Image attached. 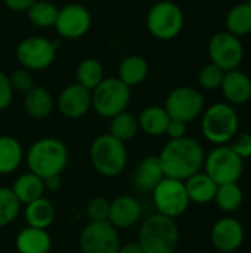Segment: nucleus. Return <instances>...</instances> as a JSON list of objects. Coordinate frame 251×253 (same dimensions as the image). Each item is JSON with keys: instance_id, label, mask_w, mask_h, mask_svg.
<instances>
[{"instance_id": "aec40b11", "label": "nucleus", "mask_w": 251, "mask_h": 253, "mask_svg": "<svg viewBox=\"0 0 251 253\" xmlns=\"http://www.w3.org/2000/svg\"><path fill=\"white\" fill-rule=\"evenodd\" d=\"M18 253H49L52 251V237L47 230L25 227L15 239Z\"/></svg>"}, {"instance_id": "37998d69", "label": "nucleus", "mask_w": 251, "mask_h": 253, "mask_svg": "<svg viewBox=\"0 0 251 253\" xmlns=\"http://www.w3.org/2000/svg\"><path fill=\"white\" fill-rule=\"evenodd\" d=\"M247 3H249V4H250V6H251V0H247Z\"/></svg>"}, {"instance_id": "c756f323", "label": "nucleus", "mask_w": 251, "mask_h": 253, "mask_svg": "<svg viewBox=\"0 0 251 253\" xmlns=\"http://www.w3.org/2000/svg\"><path fill=\"white\" fill-rule=\"evenodd\" d=\"M139 130V125H138V117H135L133 114L127 113V111H121L117 116L111 117L109 122V135H112L114 138L127 142L132 138H135V135Z\"/></svg>"}, {"instance_id": "f8f14e48", "label": "nucleus", "mask_w": 251, "mask_h": 253, "mask_svg": "<svg viewBox=\"0 0 251 253\" xmlns=\"http://www.w3.org/2000/svg\"><path fill=\"white\" fill-rule=\"evenodd\" d=\"M164 108L170 119L189 123L203 113L204 98L195 87L179 86L169 93Z\"/></svg>"}, {"instance_id": "c9c22d12", "label": "nucleus", "mask_w": 251, "mask_h": 253, "mask_svg": "<svg viewBox=\"0 0 251 253\" xmlns=\"http://www.w3.org/2000/svg\"><path fill=\"white\" fill-rule=\"evenodd\" d=\"M9 77V83L12 86L13 90L16 92H22V93H27L34 84H33V76L30 73V70L21 67L18 70H15Z\"/></svg>"}, {"instance_id": "1a4fd4ad", "label": "nucleus", "mask_w": 251, "mask_h": 253, "mask_svg": "<svg viewBox=\"0 0 251 253\" xmlns=\"http://www.w3.org/2000/svg\"><path fill=\"white\" fill-rule=\"evenodd\" d=\"M152 202L158 213L173 219L182 216L191 203L185 182L167 176H164L163 181L152 190Z\"/></svg>"}, {"instance_id": "a19ab883", "label": "nucleus", "mask_w": 251, "mask_h": 253, "mask_svg": "<svg viewBox=\"0 0 251 253\" xmlns=\"http://www.w3.org/2000/svg\"><path fill=\"white\" fill-rule=\"evenodd\" d=\"M44 182V190L49 191V193H55L61 188L62 185V179H61V175H55V176H49L46 179H43Z\"/></svg>"}, {"instance_id": "0eeeda50", "label": "nucleus", "mask_w": 251, "mask_h": 253, "mask_svg": "<svg viewBox=\"0 0 251 253\" xmlns=\"http://www.w3.org/2000/svg\"><path fill=\"white\" fill-rule=\"evenodd\" d=\"M185 16L182 9L170 1L161 0L155 3L146 16L148 31L158 40H173L183 30Z\"/></svg>"}, {"instance_id": "c85d7f7f", "label": "nucleus", "mask_w": 251, "mask_h": 253, "mask_svg": "<svg viewBox=\"0 0 251 253\" xmlns=\"http://www.w3.org/2000/svg\"><path fill=\"white\" fill-rule=\"evenodd\" d=\"M215 202L220 211L232 213L241 208V205L244 202V193H243L241 187L238 185V182L222 184V185H217Z\"/></svg>"}, {"instance_id": "7c9ffc66", "label": "nucleus", "mask_w": 251, "mask_h": 253, "mask_svg": "<svg viewBox=\"0 0 251 253\" xmlns=\"http://www.w3.org/2000/svg\"><path fill=\"white\" fill-rule=\"evenodd\" d=\"M58 10L59 9L53 3L46 1V0H37L30 6V9L27 10V15L31 24H34L36 27L49 28V27H55Z\"/></svg>"}, {"instance_id": "5701e85b", "label": "nucleus", "mask_w": 251, "mask_h": 253, "mask_svg": "<svg viewBox=\"0 0 251 253\" xmlns=\"http://www.w3.org/2000/svg\"><path fill=\"white\" fill-rule=\"evenodd\" d=\"M24 108L27 114L36 120L46 119L53 111V99L50 92L41 86H33L25 93Z\"/></svg>"}, {"instance_id": "6ab92c4d", "label": "nucleus", "mask_w": 251, "mask_h": 253, "mask_svg": "<svg viewBox=\"0 0 251 253\" xmlns=\"http://www.w3.org/2000/svg\"><path fill=\"white\" fill-rule=\"evenodd\" d=\"M163 178L164 172L158 156L145 157L136 165L132 173L133 185L141 193H152V190L163 181Z\"/></svg>"}, {"instance_id": "b1692460", "label": "nucleus", "mask_w": 251, "mask_h": 253, "mask_svg": "<svg viewBox=\"0 0 251 253\" xmlns=\"http://www.w3.org/2000/svg\"><path fill=\"white\" fill-rule=\"evenodd\" d=\"M12 191L19 200L21 205H28L44 194V182L40 176L34 175L33 172H25L19 175L12 185Z\"/></svg>"}, {"instance_id": "7ed1b4c3", "label": "nucleus", "mask_w": 251, "mask_h": 253, "mask_svg": "<svg viewBox=\"0 0 251 253\" xmlns=\"http://www.w3.org/2000/svg\"><path fill=\"white\" fill-rule=\"evenodd\" d=\"M68 160L70 154L67 145L56 138L37 139L25 154L28 170L41 179L61 175L65 170Z\"/></svg>"}, {"instance_id": "9d476101", "label": "nucleus", "mask_w": 251, "mask_h": 253, "mask_svg": "<svg viewBox=\"0 0 251 253\" xmlns=\"http://www.w3.org/2000/svg\"><path fill=\"white\" fill-rule=\"evenodd\" d=\"M120 243L118 230L108 221H89L78 239L81 253H117Z\"/></svg>"}, {"instance_id": "2eb2a0df", "label": "nucleus", "mask_w": 251, "mask_h": 253, "mask_svg": "<svg viewBox=\"0 0 251 253\" xmlns=\"http://www.w3.org/2000/svg\"><path fill=\"white\" fill-rule=\"evenodd\" d=\"M210 240L219 252H235L244 243V227L238 219L225 216L212 227Z\"/></svg>"}, {"instance_id": "a211bd4d", "label": "nucleus", "mask_w": 251, "mask_h": 253, "mask_svg": "<svg viewBox=\"0 0 251 253\" xmlns=\"http://www.w3.org/2000/svg\"><path fill=\"white\" fill-rule=\"evenodd\" d=\"M220 89L231 105H243L251 99V79L238 68L225 71Z\"/></svg>"}, {"instance_id": "2f4dec72", "label": "nucleus", "mask_w": 251, "mask_h": 253, "mask_svg": "<svg viewBox=\"0 0 251 253\" xmlns=\"http://www.w3.org/2000/svg\"><path fill=\"white\" fill-rule=\"evenodd\" d=\"M104 80V68L99 61L93 58L83 59L77 67V83L93 90Z\"/></svg>"}, {"instance_id": "bb28decb", "label": "nucleus", "mask_w": 251, "mask_h": 253, "mask_svg": "<svg viewBox=\"0 0 251 253\" xmlns=\"http://www.w3.org/2000/svg\"><path fill=\"white\" fill-rule=\"evenodd\" d=\"M149 67L145 58L139 55H130L124 58L118 67V79L129 87L141 84L148 76Z\"/></svg>"}, {"instance_id": "f704fd0d", "label": "nucleus", "mask_w": 251, "mask_h": 253, "mask_svg": "<svg viewBox=\"0 0 251 253\" xmlns=\"http://www.w3.org/2000/svg\"><path fill=\"white\" fill-rule=\"evenodd\" d=\"M109 213V202L102 197L96 196L89 200L86 206V215L90 221H108Z\"/></svg>"}, {"instance_id": "6e6552de", "label": "nucleus", "mask_w": 251, "mask_h": 253, "mask_svg": "<svg viewBox=\"0 0 251 253\" xmlns=\"http://www.w3.org/2000/svg\"><path fill=\"white\" fill-rule=\"evenodd\" d=\"M204 172L217 184L238 182L244 172V160L238 157L231 147L216 145L204 159Z\"/></svg>"}, {"instance_id": "4468645a", "label": "nucleus", "mask_w": 251, "mask_h": 253, "mask_svg": "<svg viewBox=\"0 0 251 253\" xmlns=\"http://www.w3.org/2000/svg\"><path fill=\"white\" fill-rule=\"evenodd\" d=\"M92 24V15L89 9L80 3H70L58 10L55 28L64 39L83 37Z\"/></svg>"}, {"instance_id": "473e14b6", "label": "nucleus", "mask_w": 251, "mask_h": 253, "mask_svg": "<svg viewBox=\"0 0 251 253\" xmlns=\"http://www.w3.org/2000/svg\"><path fill=\"white\" fill-rule=\"evenodd\" d=\"M21 212V203L12 188L0 187V227L12 224Z\"/></svg>"}, {"instance_id": "72a5a7b5", "label": "nucleus", "mask_w": 251, "mask_h": 253, "mask_svg": "<svg viewBox=\"0 0 251 253\" xmlns=\"http://www.w3.org/2000/svg\"><path fill=\"white\" fill-rule=\"evenodd\" d=\"M223 76H225V71L220 67L210 62L200 70L198 83L206 90H216V89H220Z\"/></svg>"}, {"instance_id": "79ce46f5", "label": "nucleus", "mask_w": 251, "mask_h": 253, "mask_svg": "<svg viewBox=\"0 0 251 253\" xmlns=\"http://www.w3.org/2000/svg\"><path fill=\"white\" fill-rule=\"evenodd\" d=\"M117 253H143V251H142V248L139 246L138 242H133V243L121 245Z\"/></svg>"}, {"instance_id": "dca6fc26", "label": "nucleus", "mask_w": 251, "mask_h": 253, "mask_svg": "<svg viewBox=\"0 0 251 253\" xmlns=\"http://www.w3.org/2000/svg\"><path fill=\"white\" fill-rule=\"evenodd\" d=\"M92 108V90L78 83L67 86L58 98V110L67 119H80Z\"/></svg>"}, {"instance_id": "423d86ee", "label": "nucleus", "mask_w": 251, "mask_h": 253, "mask_svg": "<svg viewBox=\"0 0 251 253\" xmlns=\"http://www.w3.org/2000/svg\"><path fill=\"white\" fill-rule=\"evenodd\" d=\"M130 102V87L118 77L104 79L92 90V108L105 119L126 111Z\"/></svg>"}, {"instance_id": "c03bdc74", "label": "nucleus", "mask_w": 251, "mask_h": 253, "mask_svg": "<svg viewBox=\"0 0 251 253\" xmlns=\"http://www.w3.org/2000/svg\"><path fill=\"white\" fill-rule=\"evenodd\" d=\"M0 243H1V239H0Z\"/></svg>"}, {"instance_id": "412c9836", "label": "nucleus", "mask_w": 251, "mask_h": 253, "mask_svg": "<svg viewBox=\"0 0 251 253\" xmlns=\"http://www.w3.org/2000/svg\"><path fill=\"white\" fill-rule=\"evenodd\" d=\"M183 182L189 202L197 205H207L210 202H215L217 184L206 172H197Z\"/></svg>"}, {"instance_id": "9b49d317", "label": "nucleus", "mask_w": 251, "mask_h": 253, "mask_svg": "<svg viewBox=\"0 0 251 253\" xmlns=\"http://www.w3.org/2000/svg\"><path fill=\"white\" fill-rule=\"evenodd\" d=\"M58 43L44 37L31 36L24 39L16 47V58L27 70H44L55 61Z\"/></svg>"}, {"instance_id": "a878e982", "label": "nucleus", "mask_w": 251, "mask_h": 253, "mask_svg": "<svg viewBox=\"0 0 251 253\" xmlns=\"http://www.w3.org/2000/svg\"><path fill=\"white\" fill-rule=\"evenodd\" d=\"M24 160V150L13 136H0V175L13 173Z\"/></svg>"}, {"instance_id": "4c0bfd02", "label": "nucleus", "mask_w": 251, "mask_h": 253, "mask_svg": "<svg viewBox=\"0 0 251 253\" xmlns=\"http://www.w3.org/2000/svg\"><path fill=\"white\" fill-rule=\"evenodd\" d=\"M13 98V89L9 83V77L0 71V111L7 108Z\"/></svg>"}, {"instance_id": "e433bc0d", "label": "nucleus", "mask_w": 251, "mask_h": 253, "mask_svg": "<svg viewBox=\"0 0 251 253\" xmlns=\"http://www.w3.org/2000/svg\"><path fill=\"white\" fill-rule=\"evenodd\" d=\"M231 147V150L241 157L243 160L250 159L251 157V135L247 132L243 133H237L228 144Z\"/></svg>"}, {"instance_id": "393cba45", "label": "nucleus", "mask_w": 251, "mask_h": 253, "mask_svg": "<svg viewBox=\"0 0 251 253\" xmlns=\"http://www.w3.org/2000/svg\"><path fill=\"white\" fill-rule=\"evenodd\" d=\"M170 122V116L167 114L164 107L149 105L141 111L138 117L139 129L149 136H160L166 133L167 125Z\"/></svg>"}, {"instance_id": "cd10ccee", "label": "nucleus", "mask_w": 251, "mask_h": 253, "mask_svg": "<svg viewBox=\"0 0 251 253\" xmlns=\"http://www.w3.org/2000/svg\"><path fill=\"white\" fill-rule=\"evenodd\" d=\"M226 31L237 37H244L251 33V6L246 3H238L231 7L226 13Z\"/></svg>"}, {"instance_id": "ddd939ff", "label": "nucleus", "mask_w": 251, "mask_h": 253, "mask_svg": "<svg viewBox=\"0 0 251 253\" xmlns=\"http://www.w3.org/2000/svg\"><path fill=\"white\" fill-rule=\"evenodd\" d=\"M209 56L215 65L229 71L238 68L243 62L244 47L240 37L229 31H219L209 42Z\"/></svg>"}, {"instance_id": "ea45409f", "label": "nucleus", "mask_w": 251, "mask_h": 253, "mask_svg": "<svg viewBox=\"0 0 251 253\" xmlns=\"http://www.w3.org/2000/svg\"><path fill=\"white\" fill-rule=\"evenodd\" d=\"M4 4L15 12H27L30 9V6L37 1V0H3Z\"/></svg>"}, {"instance_id": "4be33fe9", "label": "nucleus", "mask_w": 251, "mask_h": 253, "mask_svg": "<svg viewBox=\"0 0 251 253\" xmlns=\"http://www.w3.org/2000/svg\"><path fill=\"white\" fill-rule=\"evenodd\" d=\"M24 218H25V222L28 227L47 230L55 222L56 209H55L53 203L43 196V197L25 205Z\"/></svg>"}, {"instance_id": "20e7f679", "label": "nucleus", "mask_w": 251, "mask_h": 253, "mask_svg": "<svg viewBox=\"0 0 251 253\" xmlns=\"http://www.w3.org/2000/svg\"><path fill=\"white\" fill-rule=\"evenodd\" d=\"M89 157L93 169L105 178L121 175L127 166V150L124 142L109 133L99 135L93 139Z\"/></svg>"}, {"instance_id": "f03ea898", "label": "nucleus", "mask_w": 251, "mask_h": 253, "mask_svg": "<svg viewBox=\"0 0 251 253\" xmlns=\"http://www.w3.org/2000/svg\"><path fill=\"white\" fill-rule=\"evenodd\" d=\"M179 239L176 219L158 212L146 216L138 233V243L143 253H175L179 246Z\"/></svg>"}, {"instance_id": "39448f33", "label": "nucleus", "mask_w": 251, "mask_h": 253, "mask_svg": "<svg viewBox=\"0 0 251 253\" xmlns=\"http://www.w3.org/2000/svg\"><path fill=\"white\" fill-rule=\"evenodd\" d=\"M240 120L234 105L217 102L210 105L203 116L201 130L204 138L215 145H226L238 133Z\"/></svg>"}, {"instance_id": "f257e3e1", "label": "nucleus", "mask_w": 251, "mask_h": 253, "mask_svg": "<svg viewBox=\"0 0 251 253\" xmlns=\"http://www.w3.org/2000/svg\"><path fill=\"white\" fill-rule=\"evenodd\" d=\"M158 159L164 176L186 181L189 176L201 172L206 153L200 142L189 136H183L179 139H170L163 147Z\"/></svg>"}, {"instance_id": "58836bf2", "label": "nucleus", "mask_w": 251, "mask_h": 253, "mask_svg": "<svg viewBox=\"0 0 251 253\" xmlns=\"http://www.w3.org/2000/svg\"><path fill=\"white\" fill-rule=\"evenodd\" d=\"M166 135L170 139H179V138L186 136V123L180 122V120L170 119V122L167 125V129H166Z\"/></svg>"}, {"instance_id": "f3484780", "label": "nucleus", "mask_w": 251, "mask_h": 253, "mask_svg": "<svg viewBox=\"0 0 251 253\" xmlns=\"http://www.w3.org/2000/svg\"><path fill=\"white\" fill-rule=\"evenodd\" d=\"M142 218V206L132 196H118L109 202L108 222L117 230H126L136 225Z\"/></svg>"}]
</instances>
